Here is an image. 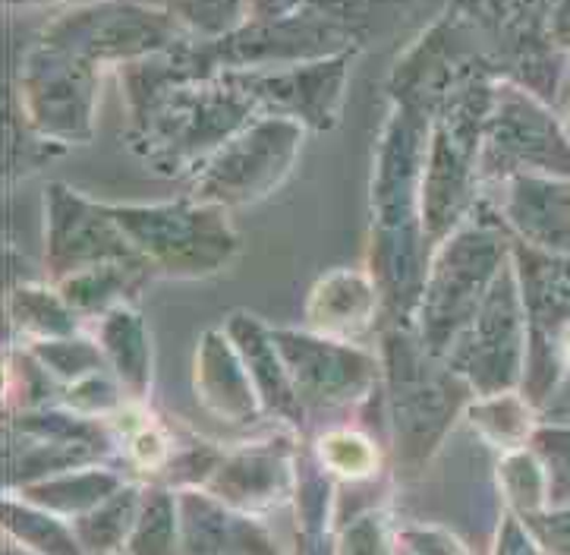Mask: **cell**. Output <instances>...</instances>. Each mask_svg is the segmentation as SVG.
Returning a JSON list of instances; mask_svg holds the SVG:
<instances>
[{"mask_svg":"<svg viewBox=\"0 0 570 555\" xmlns=\"http://www.w3.org/2000/svg\"><path fill=\"white\" fill-rule=\"evenodd\" d=\"M325 451H328V461H332L337 470H344V474H363V470L372 467L368 448L363 442H356V439H344V436L328 439Z\"/></svg>","mask_w":570,"mask_h":555,"instance_id":"obj_1","label":"cell"}]
</instances>
